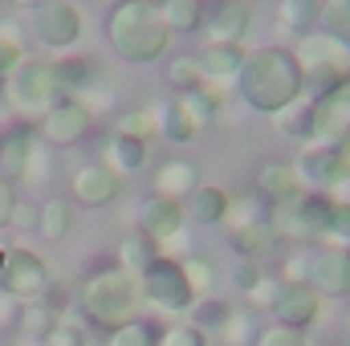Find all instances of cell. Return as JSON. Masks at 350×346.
<instances>
[{
	"mask_svg": "<svg viewBox=\"0 0 350 346\" xmlns=\"http://www.w3.org/2000/svg\"><path fill=\"white\" fill-rule=\"evenodd\" d=\"M25 62V53H21V45H12V41H0V78H8L16 66Z\"/></svg>",
	"mask_w": 350,
	"mask_h": 346,
	"instance_id": "obj_46",
	"label": "cell"
},
{
	"mask_svg": "<svg viewBox=\"0 0 350 346\" xmlns=\"http://www.w3.org/2000/svg\"><path fill=\"white\" fill-rule=\"evenodd\" d=\"M249 21H253V8L249 0H212L204 8V29L216 45H241V37L249 33Z\"/></svg>",
	"mask_w": 350,
	"mask_h": 346,
	"instance_id": "obj_12",
	"label": "cell"
},
{
	"mask_svg": "<svg viewBox=\"0 0 350 346\" xmlns=\"http://www.w3.org/2000/svg\"><path fill=\"white\" fill-rule=\"evenodd\" d=\"M70 224H74V208H70L66 200H45V204H41V212H37V232H41L45 241H62V237L70 232Z\"/></svg>",
	"mask_w": 350,
	"mask_h": 346,
	"instance_id": "obj_26",
	"label": "cell"
},
{
	"mask_svg": "<svg viewBox=\"0 0 350 346\" xmlns=\"http://www.w3.org/2000/svg\"><path fill=\"white\" fill-rule=\"evenodd\" d=\"M49 70H53L57 90H82L94 82V66L86 57H62V62H49Z\"/></svg>",
	"mask_w": 350,
	"mask_h": 346,
	"instance_id": "obj_28",
	"label": "cell"
},
{
	"mask_svg": "<svg viewBox=\"0 0 350 346\" xmlns=\"http://www.w3.org/2000/svg\"><path fill=\"white\" fill-rule=\"evenodd\" d=\"M159 131H163V135L172 139L175 147H179V143H191V139L200 135V127H196V118H191V114L183 110V102H179V98H175L172 106L163 110V122H159Z\"/></svg>",
	"mask_w": 350,
	"mask_h": 346,
	"instance_id": "obj_29",
	"label": "cell"
},
{
	"mask_svg": "<svg viewBox=\"0 0 350 346\" xmlns=\"http://www.w3.org/2000/svg\"><path fill=\"white\" fill-rule=\"evenodd\" d=\"M33 29L49 49H66V45H74L82 37V16H78V8L70 0H45V4H37Z\"/></svg>",
	"mask_w": 350,
	"mask_h": 346,
	"instance_id": "obj_10",
	"label": "cell"
},
{
	"mask_svg": "<svg viewBox=\"0 0 350 346\" xmlns=\"http://www.w3.org/2000/svg\"><path fill=\"white\" fill-rule=\"evenodd\" d=\"M45 289H49V269L37 253H29V249H8L4 253L0 293H8L12 302H41Z\"/></svg>",
	"mask_w": 350,
	"mask_h": 346,
	"instance_id": "obj_6",
	"label": "cell"
},
{
	"mask_svg": "<svg viewBox=\"0 0 350 346\" xmlns=\"http://www.w3.org/2000/svg\"><path fill=\"white\" fill-rule=\"evenodd\" d=\"M155 338H159V334H155L147 322H126V326L110 330L106 346H155Z\"/></svg>",
	"mask_w": 350,
	"mask_h": 346,
	"instance_id": "obj_35",
	"label": "cell"
},
{
	"mask_svg": "<svg viewBox=\"0 0 350 346\" xmlns=\"http://www.w3.org/2000/svg\"><path fill=\"white\" fill-rule=\"evenodd\" d=\"M62 318H57V306L53 302H25V310L16 314V326H21V334H29V338H41L45 343V334L57 326Z\"/></svg>",
	"mask_w": 350,
	"mask_h": 346,
	"instance_id": "obj_25",
	"label": "cell"
},
{
	"mask_svg": "<svg viewBox=\"0 0 350 346\" xmlns=\"http://www.w3.org/2000/svg\"><path fill=\"white\" fill-rule=\"evenodd\" d=\"M57 82H53V70L49 62H37V57H25L12 74H8V102L25 114V118H41L57 106Z\"/></svg>",
	"mask_w": 350,
	"mask_h": 346,
	"instance_id": "obj_5",
	"label": "cell"
},
{
	"mask_svg": "<svg viewBox=\"0 0 350 346\" xmlns=\"http://www.w3.org/2000/svg\"><path fill=\"white\" fill-rule=\"evenodd\" d=\"M297 175H306V179L318 183V187H334V183H342V179L350 175V168H347V159H342L338 147L314 143V147L297 159Z\"/></svg>",
	"mask_w": 350,
	"mask_h": 346,
	"instance_id": "obj_17",
	"label": "cell"
},
{
	"mask_svg": "<svg viewBox=\"0 0 350 346\" xmlns=\"http://www.w3.org/2000/svg\"><path fill=\"white\" fill-rule=\"evenodd\" d=\"M310 135L326 147L350 143V86L310 102Z\"/></svg>",
	"mask_w": 350,
	"mask_h": 346,
	"instance_id": "obj_8",
	"label": "cell"
},
{
	"mask_svg": "<svg viewBox=\"0 0 350 346\" xmlns=\"http://www.w3.org/2000/svg\"><path fill=\"white\" fill-rule=\"evenodd\" d=\"M253 346H310V338H306V330H293V326H269L257 334Z\"/></svg>",
	"mask_w": 350,
	"mask_h": 346,
	"instance_id": "obj_38",
	"label": "cell"
},
{
	"mask_svg": "<svg viewBox=\"0 0 350 346\" xmlns=\"http://www.w3.org/2000/svg\"><path fill=\"white\" fill-rule=\"evenodd\" d=\"M37 212H41V208L12 200V208H8V220H12V224H21V228H37Z\"/></svg>",
	"mask_w": 350,
	"mask_h": 346,
	"instance_id": "obj_45",
	"label": "cell"
},
{
	"mask_svg": "<svg viewBox=\"0 0 350 346\" xmlns=\"http://www.w3.org/2000/svg\"><path fill=\"white\" fill-rule=\"evenodd\" d=\"M322 16V0H281V25L293 33H310Z\"/></svg>",
	"mask_w": 350,
	"mask_h": 346,
	"instance_id": "obj_31",
	"label": "cell"
},
{
	"mask_svg": "<svg viewBox=\"0 0 350 346\" xmlns=\"http://www.w3.org/2000/svg\"><path fill=\"white\" fill-rule=\"evenodd\" d=\"M151 4H159V0H151Z\"/></svg>",
	"mask_w": 350,
	"mask_h": 346,
	"instance_id": "obj_49",
	"label": "cell"
},
{
	"mask_svg": "<svg viewBox=\"0 0 350 346\" xmlns=\"http://www.w3.org/2000/svg\"><path fill=\"white\" fill-rule=\"evenodd\" d=\"M110 159H114L118 172H139L147 163V143L131 139V135H114L110 139Z\"/></svg>",
	"mask_w": 350,
	"mask_h": 346,
	"instance_id": "obj_30",
	"label": "cell"
},
{
	"mask_svg": "<svg viewBox=\"0 0 350 346\" xmlns=\"http://www.w3.org/2000/svg\"><path fill=\"white\" fill-rule=\"evenodd\" d=\"M167 82H172L179 94H187V90H196L204 82V70H200L196 57H175L172 66H167Z\"/></svg>",
	"mask_w": 350,
	"mask_h": 346,
	"instance_id": "obj_34",
	"label": "cell"
},
{
	"mask_svg": "<svg viewBox=\"0 0 350 346\" xmlns=\"http://www.w3.org/2000/svg\"><path fill=\"white\" fill-rule=\"evenodd\" d=\"M269 310H273L277 326L306 330V326L318 318V310H322V293H318L310 281H285V285L277 289V297H273Z\"/></svg>",
	"mask_w": 350,
	"mask_h": 346,
	"instance_id": "obj_9",
	"label": "cell"
},
{
	"mask_svg": "<svg viewBox=\"0 0 350 346\" xmlns=\"http://www.w3.org/2000/svg\"><path fill=\"white\" fill-rule=\"evenodd\" d=\"M297 168L293 163H281V159H273V163H265L261 172H257V191H261L265 200H273V204H289L293 196H297Z\"/></svg>",
	"mask_w": 350,
	"mask_h": 346,
	"instance_id": "obj_20",
	"label": "cell"
},
{
	"mask_svg": "<svg viewBox=\"0 0 350 346\" xmlns=\"http://www.w3.org/2000/svg\"><path fill=\"white\" fill-rule=\"evenodd\" d=\"M155 346H208L204 343V330L200 326H172V330H163Z\"/></svg>",
	"mask_w": 350,
	"mask_h": 346,
	"instance_id": "obj_40",
	"label": "cell"
},
{
	"mask_svg": "<svg viewBox=\"0 0 350 346\" xmlns=\"http://www.w3.org/2000/svg\"><path fill=\"white\" fill-rule=\"evenodd\" d=\"M330 208H334V200L322 196V191H301V196H293V220H297L301 232H326Z\"/></svg>",
	"mask_w": 350,
	"mask_h": 346,
	"instance_id": "obj_21",
	"label": "cell"
},
{
	"mask_svg": "<svg viewBox=\"0 0 350 346\" xmlns=\"http://www.w3.org/2000/svg\"><path fill=\"white\" fill-rule=\"evenodd\" d=\"M159 12H163L172 37L175 33H191V29H200V21H204V4H200V0H159Z\"/></svg>",
	"mask_w": 350,
	"mask_h": 346,
	"instance_id": "obj_27",
	"label": "cell"
},
{
	"mask_svg": "<svg viewBox=\"0 0 350 346\" xmlns=\"http://www.w3.org/2000/svg\"><path fill=\"white\" fill-rule=\"evenodd\" d=\"M326 232H330V237H338V241H350V204H342V200H334Z\"/></svg>",
	"mask_w": 350,
	"mask_h": 346,
	"instance_id": "obj_43",
	"label": "cell"
},
{
	"mask_svg": "<svg viewBox=\"0 0 350 346\" xmlns=\"http://www.w3.org/2000/svg\"><path fill=\"white\" fill-rule=\"evenodd\" d=\"M8 208H12V196H8V183L0 179V224H8Z\"/></svg>",
	"mask_w": 350,
	"mask_h": 346,
	"instance_id": "obj_47",
	"label": "cell"
},
{
	"mask_svg": "<svg viewBox=\"0 0 350 346\" xmlns=\"http://www.w3.org/2000/svg\"><path fill=\"white\" fill-rule=\"evenodd\" d=\"M228 212H232V196H228L224 187H216V183H196L191 196H187V212H183V216H191L196 224H220Z\"/></svg>",
	"mask_w": 350,
	"mask_h": 346,
	"instance_id": "obj_18",
	"label": "cell"
},
{
	"mask_svg": "<svg viewBox=\"0 0 350 346\" xmlns=\"http://www.w3.org/2000/svg\"><path fill=\"white\" fill-rule=\"evenodd\" d=\"M232 277H237V285L249 293V289H257V281L265 277V269H261V265H257L253 257H245L241 265H237V273H232Z\"/></svg>",
	"mask_w": 350,
	"mask_h": 346,
	"instance_id": "obj_44",
	"label": "cell"
},
{
	"mask_svg": "<svg viewBox=\"0 0 350 346\" xmlns=\"http://www.w3.org/2000/svg\"><path fill=\"white\" fill-rule=\"evenodd\" d=\"M41 346H86V330H82V326H66V322H57V326L45 334V343Z\"/></svg>",
	"mask_w": 350,
	"mask_h": 346,
	"instance_id": "obj_42",
	"label": "cell"
},
{
	"mask_svg": "<svg viewBox=\"0 0 350 346\" xmlns=\"http://www.w3.org/2000/svg\"><path fill=\"white\" fill-rule=\"evenodd\" d=\"M106 37L114 45V53L135 66L159 62L172 45V29H167L159 4H151V0H118L106 16Z\"/></svg>",
	"mask_w": 350,
	"mask_h": 346,
	"instance_id": "obj_2",
	"label": "cell"
},
{
	"mask_svg": "<svg viewBox=\"0 0 350 346\" xmlns=\"http://www.w3.org/2000/svg\"><path fill=\"white\" fill-rule=\"evenodd\" d=\"M191 187H196V168L187 159H167L155 172V196L179 200V196H191Z\"/></svg>",
	"mask_w": 350,
	"mask_h": 346,
	"instance_id": "obj_23",
	"label": "cell"
},
{
	"mask_svg": "<svg viewBox=\"0 0 350 346\" xmlns=\"http://www.w3.org/2000/svg\"><path fill=\"white\" fill-rule=\"evenodd\" d=\"M78 306H82L86 322L102 326V330H118V326L135 322L139 285L126 269H102L78 289Z\"/></svg>",
	"mask_w": 350,
	"mask_h": 346,
	"instance_id": "obj_3",
	"label": "cell"
},
{
	"mask_svg": "<svg viewBox=\"0 0 350 346\" xmlns=\"http://www.w3.org/2000/svg\"><path fill=\"white\" fill-rule=\"evenodd\" d=\"M228 245H232L241 257L261 261L265 253L277 249V228H273L269 220H241V224L228 232Z\"/></svg>",
	"mask_w": 350,
	"mask_h": 346,
	"instance_id": "obj_19",
	"label": "cell"
},
{
	"mask_svg": "<svg viewBox=\"0 0 350 346\" xmlns=\"http://www.w3.org/2000/svg\"><path fill=\"white\" fill-rule=\"evenodd\" d=\"M179 102H183V110L196 118V127H200V131H208V127H212V118H216V110H220V98H216L212 90H204V86L179 94Z\"/></svg>",
	"mask_w": 350,
	"mask_h": 346,
	"instance_id": "obj_33",
	"label": "cell"
},
{
	"mask_svg": "<svg viewBox=\"0 0 350 346\" xmlns=\"http://www.w3.org/2000/svg\"><path fill=\"white\" fill-rule=\"evenodd\" d=\"M318 346H330V343H318Z\"/></svg>",
	"mask_w": 350,
	"mask_h": 346,
	"instance_id": "obj_48",
	"label": "cell"
},
{
	"mask_svg": "<svg viewBox=\"0 0 350 346\" xmlns=\"http://www.w3.org/2000/svg\"><path fill=\"white\" fill-rule=\"evenodd\" d=\"M196 62H200L204 78H237L245 53H241V45H216V41H208V45L196 53Z\"/></svg>",
	"mask_w": 350,
	"mask_h": 346,
	"instance_id": "obj_22",
	"label": "cell"
},
{
	"mask_svg": "<svg viewBox=\"0 0 350 346\" xmlns=\"http://www.w3.org/2000/svg\"><path fill=\"white\" fill-rule=\"evenodd\" d=\"M183 273H187V281H191V293H196V297H212V281H216V269H212L208 261H204V257L183 261Z\"/></svg>",
	"mask_w": 350,
	"mask_h": 346,
	"instance_id": "obj_36",
	"label": "cell"
},
{
	"mask_svg": "<svg viewBox=\"0 0 350 346\" xmlns=\"http://www.w3.org/2000/svg\"><path fill=\"white\" fill-rule=\"evenodd\" d=\"M237 90H241V98L253 110H261V114H285L289 106L301 102L306 78H301V66H297L293 49L265 45L257 53H245V62L237 70Z\"/></svg>",
	"mask_w": 350,
	"mask_h": 346,
	"instance_id": "obj_1",
	"label": "cell"
},
{
	"mask_svg": "<svg viewBox=\"0 0 350 346\" xmlns=\"http://www.w3.org/2000/svg\"><path fill=\"white\" fill-rule=\"evenodd\" d=\"M139 285H143V293L159 306V310H187V306H196V293H191V281H187V273H183V261H167L159 257L143 277H139Z\"/></svg>",
	"mask_w": 350,
	"mask_h": 346,
	"instance_id": "obj_7",
	"label": "cell"
},
{
	"mask_svg": "<svg viewBox=\"0 0 350 346\" xmlns=\"http://www.w3.org/2000/svg\"><path fill=\"white\" fill-rule=\"evenodd\" d=\"M37 151V131L33 127H12L0 135V179H25Z\"/></svg>",
	"mask_w": 350,
	"mask_h": 346,
	"instance_id": "obj_16",
	"label": "cell"
},
{
	"mask_svg": "<svg viewBox=\"0 0 350 346\" xmlns=\"http://www.w3.org/2000/svg\"><path fill=\"white\" fill-rule=\"evenodd\" d=\"M118 269H126L131 277H143L155 261H159V245L151 241V237H143V232H135V237H126L122 241V249H118Z\"/></svg>",
	"mask_w": 350,
	"mask_h": 346,
	"instance_id": "obj_24",
	"label": "cell"
},
{
	"mask_svg": "<svg viewBox=\"0 0 350 346\" xmlns=\"http://www.w3.org/2000/svg\"><path fill=\"white\" fill-rule=\"evenodd\" d=\"M297 66H301V78H306V90L314 98H326L334 90L350 86V49L342 41L326 37V33H306L301 45L293 49Z\"/></svg>",
	"mask_w": 350,
	"mask_h": 346,
	"instance_id": "obj_4",
	"label": "cell"
},
{
	"mask_svg": "<svg viewBox=\"0 0 350 346\" xmlns=\"http://www.w3.org/2000/svg\"><path fill=\"white\" fill-rule=\"evenodd\" d=\"M306 281H310L318 293L350 297V253H342V249H322L318 257L310 261Z\"/></svg>",
	"mask_w": 350,
	"mask_h": 346,
	"instance_id": "obj_14",
	"label": "cell"
},
{
	"mask_svg": "<svg viewBox=\"0 0 350 346\" xmlns=\"http://www.w3.org/2000/svg\"><path fill=\"white\" fill-rule=\"evenodd\" d=\"M228 306L224 302H216V297H204L200 306H196V326H224L228 322Z\"/></svg>",
	"mask_w": 350,
	"mask_h": 346,
	"instance_id": "obj_41",
	"label": "cell"
},
{
	"mask_svg": "<svg viewBox=\"0 0 350 346\" xmlns=\"http://www.w3.org/2000/svg\"><path fill=\"white\" fill-rule=\"evenodd\" d=\"M151 131H159V122H155L151 110H131V114L118 118V135H131V139H143V143H147Z\"/></svg>",
	"mask_w": 350,
	"mask_h": 346,
	"instance_id": "obj_37",
	"label": "cell"
},
{
	"mask_svg": "<svg viewBox=\"0 0 350 346\" xmlns=\"http://www.w3.org/2000/svg\"><path fill=\"white\" fill-rule=\"evenodd\" d=\"M322 33L350 49V0H322Z\"/></svg>",
	"mask_w": 350,
	"mask_h": 346,
	"instance_id": "obj_32",
	"label": "cell"
},
{
	"mask_svg": "<svg viewBox=\"0 0 350 346\" xmlns=\"http://www.w3.org/2000/svg\"><path fill=\"white\" fill-rule=\"evenodd\" d=\"M220 330H224V338H228L232 346L257 343V326H253V314H228V322H224Z\"/></svg>",
	"mask_w": 350,
	"mask_h": 346,
	"instance_id": "obj_39",
	"label": "cell"
},
{
	"mask_svg": "<svg viewBox=\"0 0 350 346\" xmlns=\"http://www.w3.org/2000/svg\"><path fill=\"white\" fill-rule=\"evenodd\" d=\"M90 110L82 102H57L49 114H41V127H37V135L45 139V143H53V147H74V143H82L90 135Z\"/></svg>",
	"mask_w": 350,
	"mask_h": 346,
	"instance_id": "obj_11",
	"label": "cell"
},
{
	"mask_svg": "<svg viewBox=\"0 0 350 346\" xmlns=\"http://www.w3.org/2000/svg\"><path fill=\"white\" fill-rule=\"evenodd\" d=\"M70 191H74V200H78V204H86V208H106V204H114V200H118L122 179H118L114 168L86 163V168H78V172H74Z\"/></svg>",
	"mask_w": 350,
	"mask_h": 346,
	"instance_id": "obj_13",
	"label": "cell"
},
{
	"mask_svg": "<svg viewBox=\"0 0 350 346\" xmlns=\"http://www.w3.org/2000/svg\"><path fill=\"white\" fill-rule=\"evenodd\" d=\"M183 228V204L179 200H167V196H151L139 212V232L151 237L155 245L172 241L175 232Z\"/></svg>",
	"mask_w": 350,
	"mask_h": 346,
	"instance_id": "obj_15",
	"label": "cell"
}]
</instances>
